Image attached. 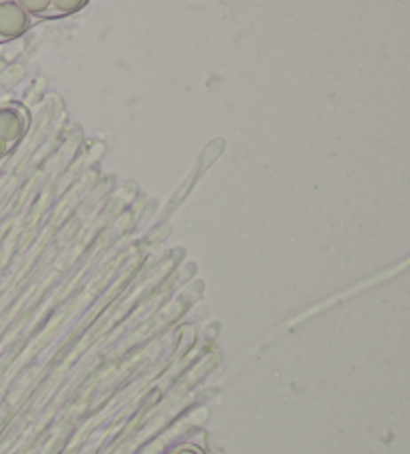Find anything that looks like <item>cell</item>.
<instances>
[{
	"instance_id": "6da1fadb",
	"label": "cell",
	"mask_w": 410,
	"mask_h": 454,
	"mask_svg": "<svg viewBox=\"0 0 410 454\" xmlns=\"http://www.w3.org/2000/svg\"><path fill=\"white\" fill-rule=\"evenodd\" d=\"M27 121L20 108L3 106L0 108V156L9 154L11 148L19 143L25 132Z\"/></svg>"
},
{
	"instance_id": "7a4b0ae2",
	"label": "cell",
	"mask_w": 410,
	"mask_h": 454,
	"mask_svg": "<svg viewBox=\"0 0 410 454\" xmlns=\"http://www.w3.org/2000/svg\"><path fill=\"white\" fill-rule=\"evenodd\" d=\"M30 27L28 14L19 3H0V43L19 38Z\"/></svg>"
},
{
	"instance_id": "3957f363",
	"label": "cell",
	"mask_w": 410,
	"mask_h": 454,
	"mask_svg": "<svg viewBox=\"0 0 410 454\" xmlns=\"http://www.w3.org/2000/svg\"><path fill=\"white\" fill-rule=\"evenodd\" d=\"M20 9L27 14H46V11L51 9L49 0H38V3H33V0H27V3H19Z\"/></svg>"
},
{
	"instance_id": "277c9868",
	"label": "cell",
	"mask_w": 410,
	"mask_h": 454,
	"mask_svg": "<svg viewBox=\"0 0 410 454\" xmlns=\"http://www.w3.org/2000/svg\"><path fill=\"white\" fill-rule=\"evenodd\" d=\"M51 4L54 9H59V12H75L84 6V3H51Z\"/></svg>"
},
{
	"instance_id": "5b68a950",
	"label": "cell",
	"mask_w": 410,
	"mask_h": 454,
	"mask_svg": "<svg viewBox=\"0 0 410 454\" xmlns=\"http://www.w3.org/2000/svg\"><path fill=\"white\" fill-rule=\"evenodd\" d=\"M172 454H204V452H202V449H199V446L186 444V446H180V449L175 450Z\"/></svg>"
}]
</instances>
